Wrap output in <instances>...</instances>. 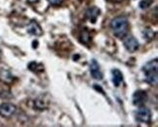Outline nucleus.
I'll list each match as a JSON object with an SVG mask.
<instances>
[{"instance_id": "2eb2a0df", "label": "nucleus", "mask_w": 158, "mask_h": 127, "mask_svg": "<svg viewBox=\"0 0 158 127\" xmlns=\"http://www.w3.org/2000/svg\"><path fill=\"white\" fill-rule=\"evenodd\" d=\"M143 38L149 42V41H152L154 39L155 32H153L151 28H144L143 32Z\"/></svg>"}, {"instance_id": "f03ea898", "label": "nucleus", "mask_w": 158, "mask_h": 127, "mask_svg": "<svg viewBox=\"0 0 158 127\" xmlns=\"http://www.w3.org/2000/svg\"><path fill=\"white\" fill-rule=\"evenodd\" d=\"M143 71L145 76V81L150 85H157L158 82V61L154 59L143 66Z\"/></svg>"}, {"instance_id": "39448f33", "label": "nucleus", "mask_w": 158, "mask_h": 127, "mask_svg": "<svg viewBox=\"0 0 158 127\" xmlns=\"http://www.w3.org/2000/svg\"><path fill=\"white\" fill-rule=\"evenodd\" d=\"M90 72L92 77L96 80H102L104 78V74H102L101 66L95 59H93L90 63Z\"/></svg>"}, {"instance_id": "ddd939ff", "label": "nucleus", "mask_w": 158, "mask_h": 127, "mask_svg": "<svg viewBox=\"0 0 158 127\" xmlns=\"http://www.w3.org/2000/svg\"><path fill=\"white\" fill-rule=\"evenodd\" d=\"M79 40H80L81 43L89 46L90 42L92 41V37H91L90 32L88 31L87 28H83V31L81 32L80 35H79Z\"/></svg>"}, {"instance_id": "a211bd4d", "label": "nucleus", "mask_w": 158, "mask_h": 127, "mask_svg": "<svg viewBox=\"0 0 158 127\" xmlns=\"http://www.w3.org/2000/svg\"><path fill=\"white\" fill-rule=\"evenodd\" d=\"M106 1L110 2V3H114V4H116V3H121V2L123 1V0H106Z\"/></svg>"}, {"instance_id": "f3484780", "label": "nucleus", "mask_w": 158, "mask_h": 127, "mask_svg": "<svg viewBox=\"0 0 158 127\" xmlns=\"http://www.w3.org/2000/svg\"><path fill=\"white\" fill-rule=\"evenodd\" d=\"M64 1V0H48V2H49L51 5H54V6L62 5Z\"/></svg>"}, {"instance_id": "423d86ee", "label": "nucleus", "mask_w": 158, "mask_h": 127, "mask_svg": "<svg viewBox=\"0 0 158 127\" xmlns=\"http://www.w3.org/2000/svg\"><path fill=\"white\" fill-rule=\"evenodd\" d=\"M133 104L135 106L141 107L145 104V102L148 101V93L143 91V90H138L133 94L132 97Z\"/></svg>"}, {"instance_id": "f8f14e48", "label": "nucleus", "mask_w": 158, "mask_h": 127, "mask_svg": "<svg viewBox=\"0 0 158 127\" xmlns=\"http://www.w3.org/2000/svg\"><path fill=\"white\" fill-rule=\"evenodd\" d=\"M27 68L29 70H31L34 74H40V72H43L44 71V65L41 64V63H37V62H30L27 66Z\"/></svg>"}, {"instance_id": "0eeeda50", "label": "nucleus", "mask_w": 158, "mask_h": 127, "mask_svg": "<svg viewBox=\"0 0 158 127\" xmlns=\"http://www.w3.org/2000/svg\"><path fill=\"white\" fill-rule=\"evenodd\" d=\"M124 46L127 51H129L130 53H134L139 48V43L134 36H128L124 40Z\"/></svg>"}, {"instance_id": "7ed1b4c3", "label": "nucleus", "mask_w": 158, "mask_h": 127, "mask_svg": "<svg viewBox=\"0 0 158 127\" xmlns=\"http://www.w3.org/2000/svg\"><path fill=\"white\" fill-rule=\"evenodd\" d=\"M151 117H152V116H151V112L148 108L144 106L139 107L136 112V119L138 121L143 123H150Z\"/></svg>"}, {"instance_id": "4468645a", "label": "nucleus", "mask_w": 158, "mask_h": 127, "mask_svg": "<svg viewBox=\"0 0 158 127\" xmlns=\"http://www.w3.org/2000/svg\"><path fill=\"white\" fill-rule=\"evenodd\" d=\"M35 108H37V110H44V108H47L48 107V101L45 100L43 97H39V98H37L35 100Z\"/></svg>"}, {"instance_id": "dca6fc26", "label": "nucleus", "mask_w": 158, "mask_h": 127, "mask_svg": "<svg viewBox=\"0 0 158 127\" xmlns=\"http://www.w3.org/2000/svg\"><path fill=\"white\" fill-rule=\"evenodd\" d=\"M152 2H153V0H142V1L139 2V8L147 9L151 4H152Z\"/></svg>"}, {"instance_id": "9d476101", "label": "nucleus", "mask_w": 158, "mask_h": 127, "mask_svg": "<svg viewBox=\"0 0 158 127\" xmlns=\"http://www.w3.org/2000/svg\"><path fill=\"white\" fill-rule=\"evenodd\" d=\"M112 74V82L115 87H118L123 82V74L118 69H114L111 70Z\"/></svg>"}, {"instance_id": "6ab92c4d", "label": "nucleus", "mask_w": 158, "mask_h": 127, "mask_svg": "<svg viewBox=\"0 0 158 127\" xmlns=\"http://www.w3.org/2000/svg\"><path fill=\"white\" fill-rule=\"evenodd\" d=\"M27 1H28L29 3H36V2H39L40 0H27Z\"/></svg>"}, {"instance_id": "f257e3e1", "label": "nucleus", "mask_w": 158, "mask_h": 127, "mask_svg": "<svg viewBox=\"0 0 158 127\" xmlns=\"http://www.w3.org/2000/svg\"><path fill=\"white\" fill-rule=\"evenodd\" d=\"M113 34L118 38H124L129 32V21L125 16H117L110 22Z\"/></svg>"}, {"instance_id": "6e6552de", "label": "nucleus", "mask_w": 158, "mask_h": 127, "mask_svg": "<svg viewBox=\"0 0 158 127\" xmlns=\"http://www.w3.org/2000/svg\"><path fill=\"white\" fill-rule=\"evenodd\" d=\"M27 32L31 35L40 36L43 34V29H42V28L40 27V25L37 22L32 20L29 22L28 26H27Z\"/></svg>"}, {"instance_id": "20e7f679", "label": "nucleus", "mask_w": 158, "mask_h": 127, "mask_svg": "<svg viewBox=\"0 0 158 127\" xmlns=\"http://www.w3.org/2000/svg\"><path fill=\"white\" fill-rule=\"evenodd\" d=\"M17 107L12 103H3L0 105V116L2 117H10L16 112Z\"/></svg>"}, {"instance_id": "1a4fd4ad", "label": "nucleus", "mask_w": 158, "mask_h": 127, "mask_svg": "<svg viewBox=\"0 0 158 127\" xmlns=\"http://www.w3.org/2000/svg\"><path fill=\"white\" fill-rule=\"evenodd\" d=\"M100 14H101V10L98 7H96V6H93V7H90L87 9L86 13H85V16H86V19L88 21L95 23L97 22V20H98Z\"/></svg>"}, {"instance_id": "9b49d317", "label": "nucleus", "mask_w": 158, "mask_h": 127, "mask_svg": "<svg viewBox=\"0 0 158 127\" xmlns=\"http://www.w3.org/2000/svg\"><path fill=\"white\" fill-rule=\"evenodd\" d=\"M13 80H14V76L9 70L0 69V81H2L4 83H7V84H10Z\"/></svg>"}]
</instances>
